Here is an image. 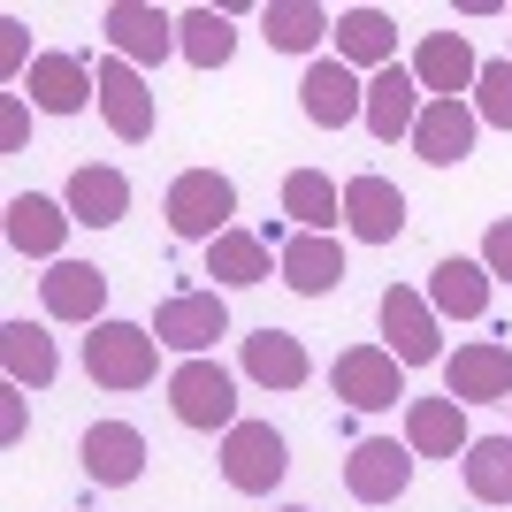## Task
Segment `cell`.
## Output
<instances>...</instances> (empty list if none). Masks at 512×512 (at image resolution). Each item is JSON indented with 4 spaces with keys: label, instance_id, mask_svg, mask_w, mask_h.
<instances>
[{
    "label": "cell",
    "instance_id": "1",
    "mask_svg": "<svg viewBox=\"0 0 512 512\" xmlns=\"http://www.w3.org/2000/svg\"><path fill=\"white\" fill-rule=\"evenodd\" d=\"M85 375L100 390H146L161 375V337L146 321H100L85 337Z\"/></svg>",
    "mask_w": 512,
    "mask_h": 512
},
{
    "label": "cell",
    "instance_id": "2",
    "mask_svg": "<svg viewBox=\"0 0 512 512\" xmlns=\"http://www.w3.org/2000/svg\"><path fill=\"white\" fill-rule=\"evenodd\" d=\"M161 214H169V230L184 237V245H214L222 230H237V184L222 169H184L169 184V199H161Z\"/></svg>",
    "mask_w": 512,
    "mask_h": 512
},
{
    "label": "cell",
    "instance_id": "3",
    "mask_svg": "<svg viewBox=\"0 0 512 512\" xmlns=\"http://www.w3.org/2000/svg\"><path fill=\"white\" fill-rule=\"evenodd\" d=\"M169 413L184 428H222V436H230L237 428V375L222 360H176L169 367Z\"/></svg>",
    "mask_w": 512,
    "mask_h": 512
},
{
    "label": "cell",
    "instance_id": "4",
    "mask_svg": "<svg viewBox=\"0 0 512 512\" xmlns=\"http://www.w3.org/2000/svg\"><path fill=\"white\" fill-rule=\"evenodd\" d=\"M283 474H291V444L276 436V421H237L222 436V482L237 497H276Z\"/></svg>",
    "mask_w": 512,
    "mask_h": 512
},
{
    "label": "cell",
    "instance_id": "5",
    "mask_svg": "<svg viewBox=\"0 0 512 512\" xmlns=\"http://www.w3.org/2000/svg\"><path fill=\"white\" fill-rule=\"evenodd\" d=\"M329 390H337L352 413H390L406 398V367L390 360V344H352V352H337V367H329Z\"/></svg>",
    "mask_w": 512,
    "mask_h": 512
},
{
    "label": "cell",
    "instance_id": "6",
    "mask_svg": "<svg viewBox=\"0 0 512 512\" xmlns=\"http://www.w3.org/2000/svg\"><path fill=\"white\" fill-rule=\"evenodd\" d=\"M153 337H161V352L207 360L214 337H230V299H222V291H176V299H161V314H153Z\"/></svg>",
    "mask_w": 512,
    "mask_h": 512
},
{
    "label": "cell",
    "instance_id": "7",
    "mask_svg": "<svg viewBox=\"0 0 512 512\" xmlns=\"http://www.w3.org/2000/svg\"><path fill=\"white\" fill-rule=\"evenodd\" d=\"M92 77H100V115H107V130H115L123 146H146L153 130H161L153 85H146V77H138V69L123 62V54H107V62L92 69Z\"/></svg>",
    "mask_w": 512,
    "mask_h": 512
},
{
    "label": "cell",
    "instance_id": "8",
    "mask_svg": "<svg viewBox=\"0 0 512 512\" xmlns=\"http://www.w3.org/2000/svg\"><path fill=\"white\" fill-rule=\"evenodd\" d=\"M444 398H459V406H497L505 398L512 406V344L482 337V344L444 352Z\"/></svg>",
    "mask_w": 512,
    "mask_h": 512
},
{
    "label": "cell",
    "instance_id": "9",
    "mask_svg": "<svg viewBox=\"0 0 512 512\" xmlns=\"http://www.w3.org/2000/svg\"><path fill=\"white\" fill-rule=\"evenodd\" d=\"M299 107H306V123H314V130L360 123V115H367L360 69H344L337 54H314V62H306V77H299Z\"/></svg>",
    "mask_w": 512,
    "mask_h": 512
},
{
    "label": "cell",
    "instance_id": "10",
    "mask_svg": "<svg viewBox=\"0 0 512 512\" xmlns=\"http://www.w3.org/2000/svg\"><path fill=\"white\" fill-rule=\"evenodd\" d=\"M375 314H383V337H390V360H398V367H436V360H444V337H436V306H428L421 291L390 283Z\"/></svg>",
    "mask_w": 512,
    "mask_h": 512
},
{
    "label": "cell",
    "instance_id": "11",
    "mask_svg": "<svg viewBox=\"0 0 512 512\" xmlns=\"http://www.w3.org/2000/svg\"><path fill=\"white\" fill-rule=\"evenodd\" d=\"M413 482V451L398 436H360L352 459H344V490L360 497V505H398Z\"/></svg>",
    "mask_w": 512,
    "mask_h": 512
},
{
    "label": "cell",
    "instance_id": "12",
    "mask_svg": "<svg viewBox=\"0 0 512 512\" xmlns=\"http://www.w3.org/2000/svg\"><path fill=\"white\" fill-rule=\"evenodd\" d=\"M413 77H421L428 100H467L474 77H482V54H474L467 31H428V39L413 46Z\"/></svg>",
    "mask_w": 512,
    "mask_h": 512
},
{
    "label": "cell",
    "instance_id": "13",
    "mask_svg": "<svg viewBox=\"0 0 512 512\" xmlns=\"http://www.w3.org/2000/svg\"><path fill=\"white\" fill-rule=\"evenodd\" d=\"M77 467H85L100 490H130V482L146 474V436L130 421H92L85 436H77Z\"/></svg>",
    "mask_w": 512,
    "mask_h": 512
},
{
    "label": "cell",
    "instance_id": "14",
    "mask_svg": "<svg viewBox=\"0 0 512 512\" xmlns=\"http://www.w3.org/2000/svg\"><path fill=\"white\" fill-rule=\"evenodd\" d=\"M421 107H428V92H421V77H413V62H390V69L367 77V115H360V123L375 130L383 146H398V138H413Z\"/></svg>",
    "mask_w": 512,
    "mask_h": 512
},
{
    "label": "cell",
    "instance_id": "15",
    "mask_svg": "<svg viewBox=\"0 0 512 512\" xmlns=\"http://www.w3.org/2000/svg\"><path fill=\"white\" fill-rule=\"evenodd\" d=\"M344 230L360 237V245H398V237H406V192L375 169L352 176V184H344Z\"/></svg>",
    "mask_w": 512,
    "mask_h": 512
},
{
    "label": "cell",
    "instance_id": "16",
    "mask_svg": "<svg viewBox=\"0 0 512 512\" xmlns=\"http://www.w3.org/2000/svg\"><path fill=\"white\" fill-rule=\"evenodd\" d=\"M107 46L123 54L130 69H146V62H169L176 54V16H161V8H146V0H115L100 16Z\"/></svg>",
    "mask_w": 512,
    "mask_h": 512
},
{
    "label": "cell",
    "instance_id": "17",
    "mask_svg": "<svg viewBox=\"0 0 512 512\" xmlns=\"http://www.w3.org/2000/svg\"><path fill=\"white\" fill-rule=\"evenodd\" d=\"M39 299L54 321H77V329H100L107 321V276L92 268V260H54L39 276Z\"/></svg>",
    "mask_w": 512,
    "mask_h": 512
},
{
    "label": "cell",
    "instance_id": "18",
    "mask_svg": "<svg viewBox=\"0 0 512 512\" xmlns=\"http://www.w3.org/2000/svg\"><path fill=\"white\" fill-rule=\"evenodd\" d=\"M474 130H482L474 100H428L421 123H413V153H421L428 169H459L474 153Z\"/></svg>",
    "mask_w": 512,
    "mask_h": 512
},
{
    "label": "cell",
    "instance_id": "19",
    "mask_svg": "<svg viewBox=\"0 0 512 512\" xmlns=\"http://www.w3.org/2000/svg\"><path fill=\"white\" fill-rule=\"evenodd\" d=\"M276 276L299 291V299H321V291H337L344 283V245L321 230H291L276 245Z\"/></svg>",
    "mask_w": 512,
    "mask_h": 512
},
{
    "label": "cell",
    "instance_id": "20",
    "mask_svg": "<svg viewBox=\"0 0 512 512\" xmlns=\"http://www.w3.org/2000/svg\"><path fill=\"white\" fill-rule=\"evenodd\" d=\"M69 230H77L69 199H46V192H16L8 199V245H16L23 260H54Z\"/></svg>",
    "mask_w": 512,
    "mask_h": 512
},
{
    "label": "cell",
    "instance_id": "21",
    "mask_svg": "<svg viewBox=\"0 0 512 512\" xmlns=\"http://www.w3.org/2000/svg\"><path fill=\"white\" fill-rule=\"evenodd\" d=\"M337 62L344 69H390L398 62V16L390 8H337Z\"/></svg>",
    "mask_w": 512,
    "mask_h": 512
},
{
    "label": "cell",
    "instance_id": "22",
    "mask_svg": "<svg viewBox=\"0 0 512 512\" xmlns=\"http://www.w3.org/2000/svg\"><path fill=\"white\" fill-rule=\"evenodd\" d=\"M474 436H467V406L459 398H413L406 406V451L413 459H459Z\"/></svg>",
    "mask_w": 512,
    "mask_h": 512
},
{
    "label": "cell",
    "instance_id": "23",
    "mask_svg": "<svg viewBox=\"0 0 512 512\" xmlns=\"http://www.w3.org/2000/svg\"><path fill=\"white\" fill-rule=\"evenodd\" d=\"M428 306H436V321H482L490 314V268L482 260H436L428 268Z\"/></svg>",
    "mask_w": 512,
    "mask_h": 512
},
{
    "label": "cell",
    "instance_id": "24",
    "mask_svg": "<svg viewBox=\"0 0 512 512\" xmlns=\"http://www.w3.org/2000/svg\"><path fill=\"white\" fill-rule=\"evenodd\" d=\"M23 92H31V107H46V115H77L85 100H100V77H92L77 54H39L31 77H23Z\"/></svg>",
    "mask_w": 512,
    "mask_h": 512
},
{
    "label": "cell",
    "instance_id": "25",
    "mask_svg": "<svg viewBox=\"0 0 512 512\" xmlns=\"http://www.w3.org/2000/svg\"><path fill=\"white\" fill-rule=\"evenodd\" d=\"M69 214H77V230H115L130 214V176L107 169V161H85L69 176Z\"/></svg>",
    "mask_w": 512,
    "mask_h": 512
},
{
    "label": "cell",
    "instance_id": "26",
    "mask_svg": "<svg viewBox=\"0 0 512 512\" xmlns=\"http://www.w3.org/2000/svg\"><path fill=\"white\" fill-rule=\"evenodd\" d=\"M207 276L230 283V291H253V283L276 276V245H268L260 230H222L207 245Z\"/></svg>",
    "mask_w": 512,
    "mask_h": 512
},
{
    "label": "cell",
    "instance_id": "27",
    "mask_svg": "<svg viewBox=\"0 0 512 512\" xmlns=\"http://www.w3.org/2000/svg\"><path fill=\"white\" fill-rule=\"evenodd\" d=\"M245 375H253L260 390H299L306 375H314V360H306V344L291 337V329H253V337H245Z\"/></svg>",
    "mask_w": 512,
    "mask_h": 512
},
{
    "label": "cell",
    "instance_id": "28",
    "mask_svg": "<svg viewBox=\"0 0 512 512\" xmlns=\"http://www.w3.org/2000/svg\"><path fill=\"white\" fill-rule=\"evenodd\" d=\"M329 31H337V16L321 0H268L260 8V39L276 46V54H314Z\"/></svg>",
    "mask_w": 512,
    "mask_h": 512
},
{
    "label": "cell",
    "instance_id": "29",
    "mask_svg": "<svg viewBox=\"0 0 512 512\" xmlns=\"http://www.w3.org/2000/svg\"><path fill=\"white\" fill-rule=\"evenodd\" d=\"M0 367H8L16 390H46L62 360H54V337H46L39 321H0Z\"/></svg>",
    "mask_w": 512,
    "mask_h": 512
},
{
    "label": "cell",
    "instance_id": "30",
    "mask_svg": "<svg viewBox=\"0 0 512 512\" xmlns=\"http://www.w3.org/2000/svg\"><path fill=\"white\" fill-rule=\"evenodd\" d=\"M459 474H467L474 505H512V428L505 436H474L459 451Z\"/></svg>",
    "mask_w": 512,
    "mask_h": 512
},
{
    "label": "cell",
    "instance_id": "31",
    "mask_svg": "<svg viewBox=\"0 0 512 512\" xmlns=\"http://www.w3.org/2000/svg\"><path fill=\"white\" fill-rule=\"evenodd\" d=\"M283 214H291L299 230L337 237V222H344V192H337V184H329L321 169H291V176H283Z\"/></svg>",
    "mask_w": 512,
    "mask_h": 512
},
{
    "label": "cell",
    "instance_id": "32",
    "mask_svg": "<svg viewBox=\"0 0 512 512\" xmlns=\"http://www.w3.org/2000/svg\"><path fill=\"white\" fill-rule=\"evenodd\" d=\"M176 54L192 69H222L237 54V23L222 16V8H184V16H176Z\"/></svg>",
    "mask_w": 512,
    "mask_h": 512
},
{
    "label": "cell",
    "instance_id": "33",
    "mask_svg": "<svg viewBox=\"0 0 512 512\" xmlns=\"http://www.w3.org/2000/svg\"><path fill=\"white\" fill-rule=\"evenodd\" d=\"M474 115L490 130H512V54L505 62H482V77H474Z\"/></svg>",
    "mask_w": 512,
    "mask_h": 512
},
{
    "label": "cell",
    "instance_id": "34",
    "mask_svg": "<svg viewBox=\"0 0 512 512\" xmlns=\"http://www.w3.org/2000/svg\"><path fill=\"white\" fill-rule=\"evenodd\" d=\"M31 62H39V54H31V31H23L16 16H0V69H8V77H31Z\"/></svg>",
    "mask_w": 512,
    "mask_h": 512
},
{
    "label": "cell",
    "instance_id": "35",
    "mask_svg": "<svg viewBox=\"0 0 512 512\" xmlns=\"http://www.w3.org/2000/svg\"><path fill=\"white\" fill-rule=\"evenodd\" d=\"M482 268H490L497 283H512V214L490 222V237H482Z\"/></svg>",
    "mask_w": 512,
    "mask_h": 512
},
{
    "label": "cell",
    "instance_id": "36",
    "mask_svg": "<svg viewBox=\"0 0 512 512\" xmlns=\"http://www.w3.org/2000/svg\"><path fill=\"white\" fill-rule=\"evenodd\" d=\"M23 130H31V115H23V92H8V100H0V153H23Z\"/></svg>",
    "mask_w": 512,
    "mask_h": 512
},
{
    "label": "cell",
    "instance_id": "37",
    "mask_svg": "<svg viewBox=\"0 0 512 512\" xmlns=\"http://www.w3.org/2000/svg\"><path fill=\"white\" fill-rule=\"evenodd\" d=\"M0 436H8V444L23 436V390H16V383L0 390Z\"/></svg>",
    "mask_w": 512,
    "mask_h": 512
},
{
    "label": "cell",
    "instance_id": "38",
    "mask_svg": "<svg viewBox=\"0 0 512 512\" xmlns=\"http://www.w3.org/2000/svg\"><path fill=\"white\" fill-rule=\"evenodd\" d=\"M283 512H306V505H283Z\"/></svg>",
    "mask_w": 512,
    "mask_h": 512
}]
</instances>
